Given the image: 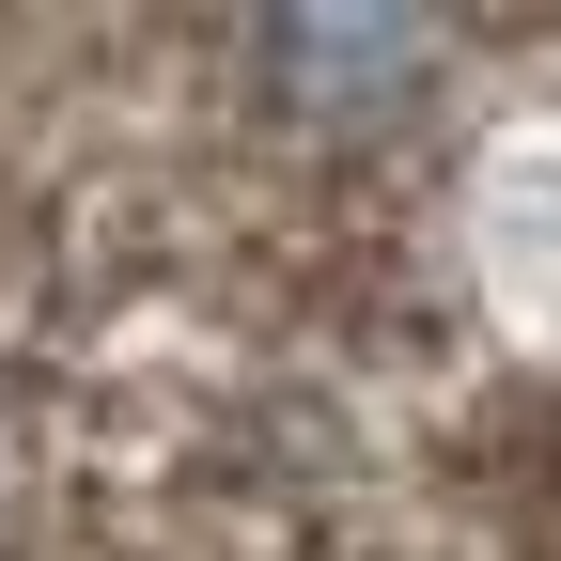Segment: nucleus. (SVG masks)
Returning <instances> with one entry per match:
<instances>
[{"label": "nucleus", "mask_w": 561, "mask_h": 561, "mask_svg": "<svg viewBox=\"0 0 561 561\" xmlns=\"http://www.w3.org/2000/svg\"><path fill=\"white\" fill-rule=\"evenodd\" d=\"M421 62H437L421 32H343V16H280L265 32V79L280 94H405Z\"/></svg>", "instance_id": "1"}]
</instances>
